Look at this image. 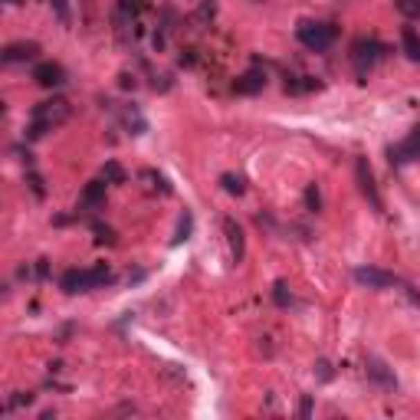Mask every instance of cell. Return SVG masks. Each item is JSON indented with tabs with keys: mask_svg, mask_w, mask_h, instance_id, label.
Returning a JSON list of instances; mask_svg holds the SVG:
<instances>
[{
	"mask_svg": "<svg viewBox=\"0 0 420 420\" xmlns=\"http://www.w3.org/2000/svg\"><path fill=\"white\" fill-rule=\"evenodd\" d=\"M53 10H56V17H60V24H69L73 20V13H69V0H50Z\"/></svg>",
	"mask_w": 420,
	"mask_h": 420,
	"instance_id": "cell-22",
	"label": "cell"
},
{
	"mask_svg": "<svg viewBox=\"0 0 420 420\" xmlns=\"http://www.w3.org/2000/svg\"><path fill=\"white\" fill-rule=\"evenodd\" d=\"M272 302H276L279 309H289V306H292V292H289V286H286V283L272 286Z\"/></svg>",
	"mask_w": 420,
	"mask_h": 420,
	"instance_id": "cell-19",
	"label": "cell"
},
{
	"mask_svg": "<svg viewBox=\"0 0 420 420\" xmlns=\"http://www.w3.org/2000/svg\"><path fill=\"white\" fill-rule=\"evenodd\" d=\"M414 158H420V125L397 148H391V164H404V161H414Z\"/></svg>",
	"mask_w": 420,
	"mask_h": 420,
	"instance_id": "cell-8",
	"label": "cell"
},
{
	"mask_svg": "<svg viewBox=\"0 0 420 420\" xmlns=\"http://www.w3.org/2000/svg\"><path fill=\"white\" fill-rule=\"evenodd\" d=\"M234 89L240 96H256V92L266 89V73H263V69H247V73L234 82Z\"/></svg>",
	"mask_w": 420,
	"mask_h": 420,
	"instance_id": "cell-9",
	"label": "cell"
},
{
	"mask_svg": "<svg viewBox=\"0 0 420 420\" xmlns=\"http://www.w3.org/2000/svg\"><path fill=\"white\" fill-rule=\"evenodd\" d=\"M397 10L408 20H420V0H397Z\"/></svg>",
	"mask_w": 420,
	"mask_h": 420,
	"instance_id": "cell-20",
	"label": "cell"
},
{
	"mask_svg": "<svg viewBox=\"0 0 420 420\" xmlns=\"http://www.w3.org/2000/svg\"><path fill=\"white\" fill-rule=\"evenodd\" d=\"M299 414H302V417H309V414H312V397H309V394L302 397V404H299Z\"/></svg>",
	"mask_w": 420,
	"mask_h": 420,
	"instance_id": "cell-25",
	"label": "cell"
},
{
	"mask_svg": "<svg viewBox=\"0 0 420 420\" xmlns=\"http://www.w3.org/2000/svg\"><path fill=\"white\" fill-rule=\"evenodd\" d=\"M378 60H381V43H378V40H358V43L351 46V62H355L358 76L368 73Z\"/></svg>",
	"mask_w": 420,
	"mask_h": 420,
	"instance_id": "cell-4",
	"label": "cell"
},
{
	"mask_svg": "<svg viewBox=\"0 0 420 420\" xmlns=\"http://www.w3.org/2000/svg\"><path fill=\"white\" fill-rule=\"evenodd\" d=\"M306 207H309L312 213H319V210H322V194H319V187H315V184L306 187Z\"/></svg>",
	"mask_w": 420,
	"mask_h": 420,
	"instance_id": "cell-21",
	"label": "cell"
},
{
	"mask_svg": "<svg viewBox=\"0 0 420 420\" xmlns=\"http://www.w3.org/2000/svg\"><path fill=\"white\" fill-rule=\"evenodd\" d=\"M355 177H358L361 194L371 200V207L381 210V194H378V184H374V171H371L368 158H358V161H355Z\"/></svg>",
	"mask_w": 420,
	"mask_h": 420,
	"instance_id": "cell-5",
	"label": "cell"
},
{
	"mask_svg": "<svg viewBox=\"0 0 420 420\" xmlns=\"http://www.w3.org/2000/svg\"><path fill=\"white\" fill-rule=\"evenodd\" d=\"M26 184L33 187V194H37V198H46V187H43V177H40L37 171H26Z\"/></svg>",
	"mask_w": 420,
	"mask_h": 420,
	"instance_id": "cell-23",
	"label": "cell"
},
{
	"mask_svg": "<svg viewBox=\"0 0 420 420\" xmlns=\"http://www.w3.org/2000/svg\"><path fill=\"white\" fill-rule=\"evenodd\" d=\"M223 230H227V243H230V256H234V263H240L243 260V230H240V223L234 220V217H223Z\"/></svg>",
	"mask_w": 420,
	"mask_h": 420,
	"instance_id": "cell-10",
	"label": "cell"
},
{
	"mask_svg": "<svg viewBox=\"0 0 420 420\" xmlns=\"http://www.w3.org/2000/svg\"><path fill=\"white\" fill-rule=\"evenodd\" d=\"M33 79H37V86H43V89H56L66 82V69H62V62H53V60L37 62V66H33Z\"/></svg>",
	"mask_w": 420,
	"mask_h": 420,
	"instance_id": "cell-7",
	"label": "cell"
},
{
	"mask_svg": "<svg viewBox=\"0 0 420 420\" xmlns=\"http://www.w3.org/2000/svg\"><path fill=\"white\" fill-rule=\"evenodd\" d=\"M102 177H105L109 184H125V168L119 161H105V164H102Z\"/></svg>",
	"mask_w": 420,
	"mask_h": 420,
	"instance_id": "cell-17",
	"label": "cell"
},
{
	"mask_svg": "<svg viewBox=\"0 0 420 420\" xmlns=\"http://www.w3.org/2000/svg\"><path fill=\"white\" fill-rule=\"evenodd\" d=\"M355 279H358L361 286H368V289H391V286H397L394 272L378 270V266H358V270H355Z\"/></svg>",
	"mask_w": 420,
	"mask_h": 420,
	"instance_id": "cell-6",
	"label": "cell"
},
{
	"mask_svg": "<svg viewBox=\"0 0 420 420\" xmlns=\"http://www.w3.org/2000/svg\"><path fill=\"white\" fill-rule=\"evenodd\" d=\"M122 125L132 132V135H141V132H148V122H145V115L135 109V105H125L122 109Z\"/></svg>",
	"mask_w": 420,
	"mask_h": 420,
	"instance_id": "cell-14",
	"label": "cell"
},
{
	"mask_svg": "<svg viewBox=\"0 0 420 420\" xmlns=\"http://www.w3.org/2000/svg\"><path fill=\"white\" fill-rule=\"evenodd\" d=\"M220 184L227 194H234V198H240L247 187H243V177H236V174H220Z\"/></svg>",
	"mask_w": 420,
	"mask_h": 420,
	"instance_id": "cell-18",
	"label": "cell"
},
{
	"mask_svg": "<svg viewBox=\"0 0 420 420\" xmlns=\"http://www.w3.org/2000/svg\"><path fill=\"white\" fill-rule=\"evenodd\" d=\"M69 115H73V105H69L66 99H46V102H40V105H33V115H30V128H26V138H30V141H37V138H43L46 132L60 128L62 122H69Z\"/></svg>",
	"mask_w": 420,
	"mask_h": 420,
	"instance_id": "cell-1",
	"label": "cell"
},
{
	"mask_svg": "<svg viewBox=\"0 0 420 420\" xmlns=\"http://www.w3.org/2000/svg\"><path fill=\"white\" fill-rule=\"evenodd\" d=\"M319 374H322V378H325V381L332 378V371H329V365H325V361H319Z\"/></svg>",
	"mask_w": 420,
	"mask_h": 420,
	"instance_id": "cell-27",
	"label": "cell"
},
{
	"mask_svg": "<svg viewBox=\"0 0 420 420\" xmlns=\"http://www.w3.org/2000/svg\"><path fill=\"white\" fill-rule=\"evenodd\" d=\"M3 62H30L40 56V46L37 43H10V46H3Z\"/></svg>",
	"mask_w": 420,
	"mask_h": 420,
	"instance_id": "cell-11",
	"label": "cell"
},
{
	"mask_svg": "<svg viewBox=\"0 0 420 420\" xmlns=\"http://www.w3.org/2000/svg\"><path fill=\"white\" fill-rule=\"evenodd\" d=\"M7 3H13V7H17V3H24V0H7Z\"/></svg>",
	"mask_w": 420,
	"mask_h": 420,
	"instance_id": "cell-28",
	"label": "cell"
},
{
	"mask_svg": "<svg viewBox=\"0 0 420 420\" xmlns=\"http://www.w3.org/2000/svg\"><path fill=\"white\" fill-rule=\"evenodd\" d=\"M105 187H109L105 177H102V181H89L86 191H82V198H79V204H82V207H99L102 200H105Z\"/></svg>",
	"mask_w": 420,
	"mask_h": 420,
	"instance_id": "cell-13",
	"label": "cell"
},
{
	"mask_svg": "<svg viewBox=\"0 0 420 420\" xmlns=\"http://www.w3.org/2000/svg\"><path fill=\"white\" fill-rule=\"evenodd\" d=\"M191 230H194V213L184 210V217L177 220V230H174V236H171V247H181L184 240H191Z\"/></svg>",
	"mask_w": 420,
	"mask_h": 420,
	"instance_id": "cell-15",
	"label": "cell"
},
{
	"mask_svg": "<svg viewBox=\"0 0 420 420\" xmlns=\"http://www.w3.org/2000/svg\"><path fill=\"white\" fill-rule=\"evenodd\" d=\"M401 43H404V50H408L410 60H420V37H417V30H414V26H404Z\"/></svg>",
	"mask_w": 420,
	"mask_h": 420,
	"instance_id": "cell-16",
	"label": "cell"
},
{
	"mask_svg": "<svg viewBox=\"0 0 420 420\" xmlns=\"http://www.w3.org/2000/svg\"><path fill=\"white\" fill-rule=\"evenodd\" d=\"M112 283V270L105 263L99 266H89V270H66L62 272V292H89V289H99V286Z\"/></svg>",
	"mask_w": 420,
	"mask_h": 420,
	"instance_id": "cell-2",
	"label": "cell"
},
{
	"mask_svg": "<svg viewBox=\"0 0 420 420\" xmlns=\"http://www.w3.org/2000/svg\"><path fill=\"white\" fill-rule=\"evenodd\" d=\"M20 404H33V394H20L10 401V408H20Z\"/></svg>",
	"mask_w": 420,
	"mask_h": 420,
	"instance_id": "cell-26",
	"label": "cell"
},
{
	"mask_svg": "<svg viewBox=\"0 0 420 420\" xmlns=\"http://www.w3.org/2000/svg\"><path fill=\"white\" fill-rule=\"evenodd\" d=\"M368 378H371V381H378L381 387H387V391H394V387H397L394 371H387V365H384V361H378V358L368 361Z\"/></svg>",
	"mask_w": 420,
	"mask_h": 420,
	"instance_id": "cell-12",
	"label": "cell"
},
{
	"mask_svg": "<svg viewBox=\"0 0 420 420\" xmlns=\"http://www.w3.org/2000/svg\"><path fill=\"white\" fill-rule=\"evenodd\" d=\"M296 37H299V43H302L306 50L325 53V50H329V46L335 43L338 30H335L332 24H322V20H306V24H299Z\"/></svg>",
	"mask_w": 420,
	"mask_h": 420,
	"instance_id": "cell-3",
	"label": "cell"
},
{
	"mask_svg": "<svg viewBox=\"0 0 420 420\" xmlns=\"http://www.w3.org/2000/svg\"><path fill=\"white\" fill-rule=\"evenodd\" d=\"M92 230H96V240H99V243H115V234H112L109 227H102V223H96V227H92Z\"/></svg>",
	"mask_w": 420,
	"mask_h": 420,
	"instance_id": "cell-24",
	"label": "cell"
}]
</instances>
